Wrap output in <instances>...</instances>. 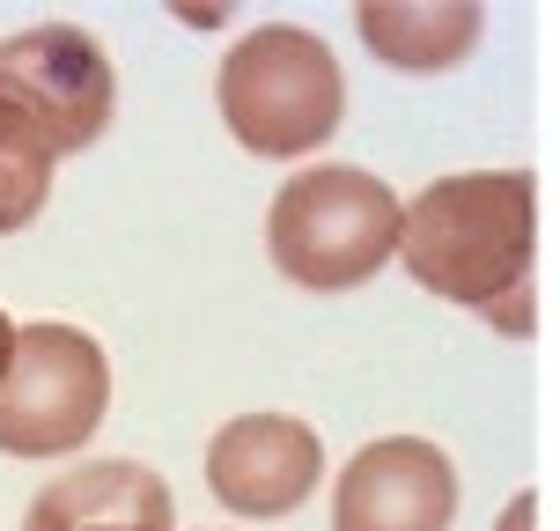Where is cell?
<instances>
[{"label": "cell", "instance_id": "9", "mask_svg": "<svg viewBox=\"0 0 560 531\" xmlns=\"http://www.w3.org/2000/svg\"><path fill=\"white\" fill-rule=\"evenodd\" d=\"M354 30L398 74H443L479 45L487 8H472V0H362Z\"/></svg>", "mask_w": 560, "mask_h": 531}, {"label": "cell", "instance_id": "7", "mask_svg": "<svg viewBox=\"0 0 560 531\" xmlns=\"http://www.w3.org/2000/svg\"><path fill=\"white\" fill-rule=\"evenodd\" d=\"M325 480V443L288 414H236L207 443V487L236 517H288Z\"/></svg>", "mask_w": 560, "mask_h": 531}, {"label": "cell", "instance_id": "6", "mask_svg": "<svg viewBox=\"0 0 560 531\" xmlns=\"http://www.w3.org/2000/svg\"><path fill=\"white\" fill-rule=\"evenodd\" d=\"M457 465L428 436H384L347 458L332 487V531H450Z\"/></svg>", "mask_w": 560, "mask_h": 531}, {"label": "cell", "instance_id": "11", "mask_svg": "<svg viewBox=\"0 0 560 531\" xmlns=\"http://www.w3.org/2000/svg\"><path fill=\"white\" fill-rule=\"evenodd\" d=\"M494 531H538V495H516V503H509V517Z\"/></svg>", "mask_w": 560, "mask_h": 531}, {"label": "cell", "instance_id": "1", "mask_svg": "<svg viewBox=\"0 0 560 531\" xmlns=\"http://www.w3.org/2000/svg\"><path fill=\"white\" fill-rule=\"evenodd\" d=\"M532 252L538 177L532 170H457L406 199L398 258L443 303L487 310L494 333L532 339Z\"/></svg>", "mask_w": 560, "mask_h": 531}, {"label": "cell", "instance_id": "12", "mask_svg": "<svg viewBox=\"0 0 560 531\" xmlns=\"http://www.w3.org/2000/svg\"><path fill=\"white\" fill-rule=\"evenodd\" d=\"M8 355H15V325H8V310H0V377H8Z\"/></svg>", "mask_w": 560, "mask_h": 531}, {"label": "cell", "instance_id": "2", "mask_svg": "<svg viewBox=\"0 0 560 531\" xmlns=\"http://www.w3.org/2000/svg\"><path fill=\"white\" fill-rule=\"evenodd\" d=\"M406 199L362 163H317L288 177L266 215V252L295 288H362L384 258L398 252Z\"/></svg>", "mask_w": 560, "mask_h": 531}, {"label": "cell", "instance_id": "4", "mask_svg": "<svg viewBox=\"0 0 560 531\" xmlns=\"http://www.w3.org/2000/svg\"><path fill=\"white\" fill-rule=\"evenodd\" d=\"M112 406V362L82 325H15V355L0 377V450L59 458L82 450Z\"/></svg>", "mask_w": 560, "mask_h": 531}, {"label": "cell", "instance_id": "5", "mask_svg": "<svg viewBox=\"0 0 560 531\" xmlns=\"http://www.w3.org/2000/svg\"><path fill=\"white\" fill-rule=\"evenodd\" d=\"M0 104H15L59 155H74L89 140H104L118 112L112 53L74 23L15 30V37H0Z\"/></svg>", "mask_w": 560, "mask_h": 531}, {"label": "cell", "instance_id": "8", "mask_svg": "<svg viewBox=\"0 0 560 531\" xmlns=\"http://www.w3.org/2000/svg\"><path fill=\"white\" fill-rule=\"evenodd\" d=\"M23 531H177V503L133 458H89L30 503Z\"/></svg>", "mask_w": 560, "mask_h": 531}, {"label": "cell", "instance_id": "10", "mask_svg": "<svg viewBox=\"0 0 560 531\" xmlns=\"http://www.w3.org/2000/svg\"><path fill=\"white\" fill-rule=\"evenodd\" d=\"M52 170H59V148L15 104H0V236H15V229H30L45 215Z\"/></svg>", "mask_w": 560, "mask_h": 531}, {"label": "cell", "instance_id": "3", "mask_svg": "<svg viewBox=\"0 0 560 531\" xmlns=\"http://www.w3.org/2000/svg\"><path fill=\"white\" fill-rule=\"evenodd\" d=\"M214 104H222V126L252 155H310L339 134L347 82H339V59L317 30L266 23L229 45L222 74H214Z\"/></svg>", "mask_w": 560, "mask_h": 531}]
</instances>
